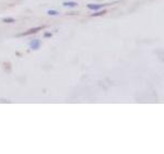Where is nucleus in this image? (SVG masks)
<instances>
[{
	"label": "nucleus",
	"instance_id": "1",
	"mask_svg": "<svg viewBox=\"0 0 164 154\" xmlns=\"http://www.w3.org/2000/svg\"><path fill=\"white\" fill-rule=\"evenodd\" d=\"M45 26H37V27H32L30 30L25 31L23 33H20V34L16 35V37H22V36H27V35H33V34H36V33H38L40 30H43Z\"/></svg>",
	"mask_w": 164,
	"mask_h": 154
},
{
	"label": "nucleus",
	"instance_id": "2",
	"mask_svg": "<svg viewBox=\"0 0 164 154\" xmlns=\"http://www.w3.org/2000/svg\"><path fill=\"white\" fill-rule=\"evenodd\" d=\"M40 44H42V42H40V40H32L30 42L31 49H33V50L38 49V48L40 47Z\"/></svg>",
	"mask_w": 164,
	"mask_h": 154
},
{
	"label": "nucleus",
	"instance_id": "3",
	"mask_svg": "<svg viewBox=\"0 0 164 154\" xmlns=\"http://www.w3.org/2000/svg\"><path fill=\"white\" fill-rule=\"evenodd\" d=\"M110 5V3H101V5H92V3H89V5H86L89 9H91V10H99V9H102L103 7H105V5Z\"/></svg>",
	"mask_w": 164,
	"mask_h": 154
},
{
	"label": "nucleus",
	"instance_id": "4",
	"mask_svg": "<svg viewBox=\"0 0 164 154\" xmlns=\"http://www.w3.org/2000/svg\"><path fill=\"white\" fill-rule=\"evenodd\" d=\"M62 5H64V7H70V8H72V7H75L78 3H77V2H73V1H69V2H64Z\"/></svg>",
	"mask_w": 164,
	"mask_h": 154
},
{
	"label": "nucleus",
	"instance_id": "5",
	"mask_svg": "<svg viewBox=\"0 0 164 154\" xmlns=\"http://www.w3.org/2000/svg\"><path fill=\"white\" fill-rule=\"evenodd\" d=\"M2 22L3 23H14L15 20L13 18H5V19H2Z\"/></svg>",
	"mask_w": 164,
	"mask_h": 154
},
{
	"label": "nucleus",
	"instance_id": "6",
	"mask_svg": "<svg viewBox=\"0 0 164 154\" xmlns=\"http://www.w3.org/2000/svg\"><path fill=\"white\" fill-rule=\"evenodd\" d=\"M107 11L106 10H102V11H99V12H94V13H92V16H99V15H104Z\"/></svg>",
	"mask_w": 164,
	"mask_h": 154
},
{
	"label": "nucleus",
	"instance_id": "7",
	"mask_svg": "<svg viewBox=\"0 0 164 154\" xmlns=\"http://www.w3.org/2000/svg\"><path fill=\"white\" fill-rule=\"evenodd\" d=\"M47 14L48 15H58L59 14V12L57 10H48L47 11Z\"/></svg>",
	"mask_w": 164,
	"mask_h": 154
},
{
	"label": "nucleus",
	"instance_id": "8",
	"mask_svg": "<svg viewBox=\"0 0 164 154\" xmlns=\"http://www.w3.org/2000/svg\"><path fill=\"white\" fill-rule=\"evenodd\" d=\"M44 36L46 37V38H49V37H51V36H53V34H51V33H48V32H47V33H45V34H44Z\"/></svg>",
	"mask_w": 164,
	"mask_h": 154
}]
</instances>
